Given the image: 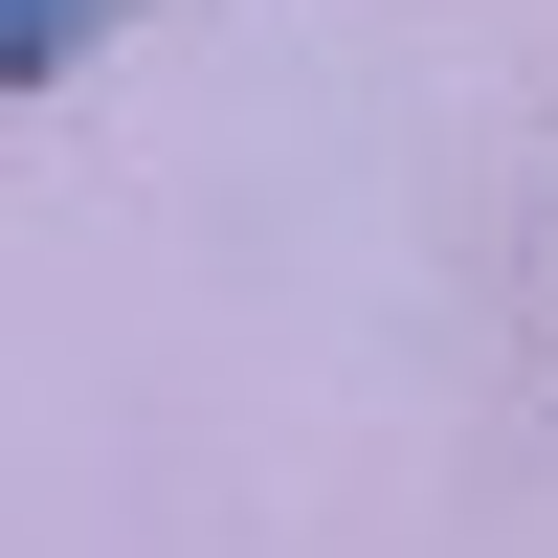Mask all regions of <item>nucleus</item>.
Returning <instances> with one entry per match:
<instances>
[{
  "label": "nucleus",
  "mask_w": 558,
  "mask_h": 558,
  "mask_svg": "<svg viewBox=\"0 0 558 558\" xmlns=\"http://www.w3.org/2000/svg\"><path fill=\"white\" fill-rule=\"evenodd\" d=\"M89 45H112V0H0V89H68Z\"/></svg>",
  "instance_id": "obj_1"
}]
</instances>
